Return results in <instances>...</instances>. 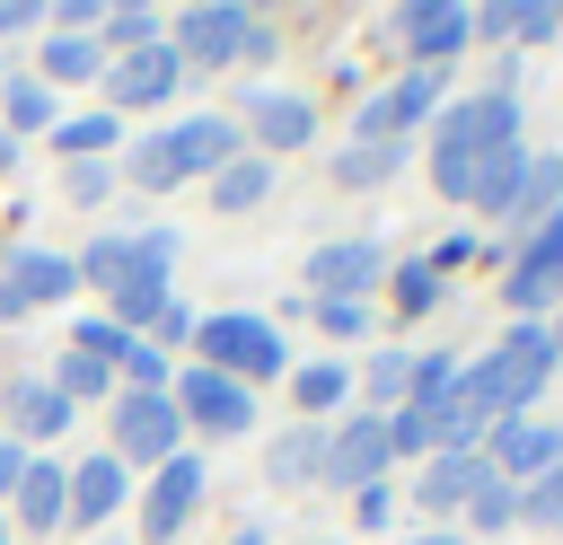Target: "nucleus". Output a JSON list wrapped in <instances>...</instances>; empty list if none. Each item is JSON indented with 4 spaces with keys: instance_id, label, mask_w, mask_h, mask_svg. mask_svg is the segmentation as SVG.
<instances>
[{
    "instance_id": "nucleus-20",
    "label": "nucleus",
    "mask_w": 563,
    "mask_h": 545,
    "mask_svg": "<svg viewBox=\"0 0 563 545\" xmlns=\"http://www.w3.org/2000/svg\"><path fill=\"white\" fill-rule=\"evenodd\" d=\"M466 202H475L484 220H519V202H528V141H519V149H493V158L475 167Z\"/></svg>"
},
{
    "instance_id": "nucleus-43",
    "label": "nucleus",
    "mask_w": 563,
    "mask_h": 545,
    "mask_svg": "<svg viewBox=\"0 0 563 545\" xmlns=\"http://www.w3.org/2000/svg\"><path fill=\"white\" fill-rule=\"evenodd\" d=\"M18 475H26V448L0 431V492H18Z\"/></svg>"
},
{
    "instance_id": "nucleus-30",
    "label": "nucleus",
    "mask_w": 563,
    "mask_h": 545,
    "mask_svg": "<svg viewBox=\"0 0 563 545\" xmlns=\"http://www.w3.org/2000/svg\"><path fill=\"white\" fill-rule=\"evenodd\" d=\"M123 176H132L141 193H176V185H185L176 141H167V132H141V141H132V158H123Z\"/></svg>"
},
{
    "instance_id": "nucleus-26",
    "label": "nucleus",
    "mask_w": 563,
    "mask_h": 545,
    "mask_svg": "<svg viewBox=\"0 0 563 545\" xmlns=\"http://www.w3.org/2000/svg\"><path fill=\"white\" fill-rule=\"evenodd\" d=\"M317 466H325V431L317 422H299V431H282L273 448H264V483H317Z\"/></svg>"
},
{
    "instance_id": "nucleus-10",
    "label": "nucleus",
    "mask_w": 563,
    "mask_h": 545,
    "mask_svg": "<svg viewBox=\"0 0 563 545\" xmlns=\"http://www.w3.org/2000/svg\"><path fill=\"white\" fill-rule=\"evenodd\" d=\"M475 457H484V475H501V483H537V475L563 457V422L510 413V422H493V431L475 440Z\"/></svg>"
},
{
    "instance_id": "nucleus-23",
    "label": "nucleus",
    "mask_w": 563,
    "mask_h": 545,
    "mask_svg": "<svg viewBox=\"0 0 563 545\" xmlns=\"http://www.w3.org/2000/svg\"><path fill=\"white\" fill-rule=\"evenodd\" d=\"M202 193H211V211H255V202L273 193V158L238 149L229 167H211V176H202Z\"/></svg>"
},
{
    "instance_id": "nucleus-19",
    "label": "nucleus",
    "mask_w": 563,
    "mask_h": 545,
    "mask_svg": "<svg viewBox=\"0 0 563 545\" xmlns=\"http://www.w3.org/2000/svg\"><path fill=\"white\" fill-rule=\"evenodd\" d=\"M0 431L26 448V440H53V431H70V404L53 396V378H18L9 396H0Z\"/></svg>"
},
{
    "instance_id": "nucleus-21",
    "label": "nucleus",
    "mask_w": 563,
    "mask_h": 545,
    "mask_svg": "<svg viewBox=\"0 0 563 545\" xmlns=\"http://www.w3.org/2000/svg\"><path fill=\"white\" fill-rule=\"evenodd\" d=\"M484 483V457L475 448H449V457H422L413 475V510H466V492Z\"/></svg>"
},
{
    "instance_id": "nucleus-4",
    "label": "nucleus",
    "mask_w": 563,
    "mask_h": 545,
    "mask_svg": "<svg viewBox=\"0 0 563 545\" xmlns=\"http://www.w3.org/2000/svg\"><path fill=\"white\" fill-rule=\"evenodd\" d=\"M167 404H176L185 431H211V440L255 431V387H238V378H220V369H202V360H185V369L167 378Z\"/></svg>"
},
{
    "instance_id": "nucleus-34",
    "label": "nucleus",
    "mask_w": 563,
    "mask_h": 545,
    "mask_svg": "<svg viewBox=\"0 0 563 545\" xmlns=\"http://www.w3.org/2000/svg\"><path fill=\"white\" fill-rule=\"evenodd\" d=\"M563 202V149H528V202H519V220H545Z\"/></svg>"
},
{
    "instance_id": "nucleus-16",
    "label": "nucleus",
    "mask_w": 563,
    "mask_h": 545,
    "mask_svg": "<svg viewBox=\"0 0 563 545\" xmlns=\"http://www.w3.org/2000/svg\"><path fill=\"white\" fill-rule=\"evenodd\" d=\"M246 114H255V158H282V149H308L317 141V105L299 88H255Z\"/></svg>"
},
{
    "instance_id": "nucleus-28",
    "label": "nucleus",
    "mask_w": 563,
    "mask_h": 545,
    "mask_svg": "<svg viewBox=\"0 0 563 545\" xmlns=\"http://www.w3.org/2000/svg\"><path fill=\"white\" fill-rule=\"evenodd\" d=\"M0 132H53V88L44 79H0Z\"/></svg>"
},
{
    "instance_id": "nucleus-32",
    "label": "nucleus",
    "mask_w": 563,
    "mask_h": 545,
    "mask_svg": "<svg viewBox=\"0 0 563 545\" xmlns=\"http://www.w3.org/2000/svg\"><path fill=\"white\" fill-rule=\"evenodd\" d=\"M114 369H123V378H132V387H141V396H167V378H176V360H167V352H158V343H150V334H132V343H123V360H114Z\"/></svg>"
},
{
    "instance_id": "nucleus-13",
    "label": "nucleus",
    "mask_w": 563,
    "mask_h": 545,
    "mask_svg": "<svg viewBox=\"0 0 563 545\" xmlns=\"http://www.w3.org/2000/svg\"><path fill=\"white\" fill-rule=\"evenodd\" d=\"M70 281H79L70 255H53V246H9V255H0V316L53 308V299H70Z\"/></svg>"
},
{
    "instance_id": "nucleus-44",
    "label": "nucleus",
    "mask_w": 563,
    "mask_h": 545,
    "mask_svg": "<svg viewBox=\"0 0 563 545\" xmlns=\"http://www.w3.org/2000/svg\"><path fill=\"white\" fill-rule=\"evenodd\" d=\"M545 343H554V360H563V308H554V325H545Z\"/></svg>"
},
{
    "instance_id": "nucleus-29",
    "label": "nucleus",
    "mask_w": 563,
    "mask_h": 545,
    "mask_svg": "<svg viewBox=\"0 0 563 545\" xmlns=\"http://www.w3.org/2000/svg\"><path fill=\"white\" fill-rule=\"evenodd\" d=\"M114 132H123L114 114H53V132H44V141H53V149H62V167H70V158H106V149H114Z\"/></svg>"
},
{
    "instance_id": "nucleus-12",
    "label": "nucleus",
    "mask_w": 563,
    "mask_h": 545,
    "mask_svg": "<svg viewBox=\"0 0 563 545\" xmlns=\"http://www.w3.org/2000/svg\"><path fill=\"white\" fill-rule=\"evenodd\" d=\"M194 501H202V466L176 448V457L150 466V483H141V545H176L185 519H194Z\"/></svg>"
},
{
    "instance_id": "nucleus-9",
    "label": "nucleus",
    "mask_w": 563,
    "mask_h": 545,
    "mask_svg": "<svg viewBox=\"0 0 563 545\" xmlns=\"http://www.w3.org/2000/svg\"><path fill=\"white\" fill-rule=\"evenodd\" d=\"M396 466V448H387V413H343L334 431H325V466H317V483H334V492H369L378 475Z\"/></svg>"
},
{
    "instance_id": "nucleus-36",
    "label": "nucleus",
    "mask_w": 563,
    "mask_h": 545,
    "mask_svg": "<svg viewBox=\"0 0 563 545\" xmlns=\"http://www.w3.org/2000/svg\"><path fill=\"white\" fill-rule=\"evenodd\" d=\"M519 519H528V527H563V457H554L537 483H519Z\"/></svg>"
},
{
    "instance_id": "nucleus-47",
    "label": "nucleus",
    "mask_w": 563,
    "mask_h": 545,
    "mask_svg": "<svg viewBox=\"0 0 563 545\" xmlns=\"http://www.w3.org/2000/svg\"><path fill=\"white\" fill-rule=\"evenodd\" d=\"M0 545H9V527H0Z\"/></svg>"
},
{
    "instance_id": "nucleus-42",
    "label": "nucleus",
    "mask_w": 563,
    "mask_h": 545,
    "mask_svg": "<svg viewBox=\"0 0 563 545\" xmlns=\"http://www.w3.org/2000/svg\"><path fill=\"white\" fill-rule=\"evenodd\" d=\"M26 26H44V9L35 0H0V35H26Z\"/></svg>"
},
{
    "instance_id": "nucleus-27",
    "label": "nucleus",
    "mask_w": 563,
    "mask_h": 545,
    "mask_svg": "<svg viewBox=\"0 0 563 545\" xmlns=\"http://www.w3.org/2000/svg\"><path fill=\"white\" fill-rule=\"evenodd\" d=\"M290 404H299L308 422L343 413V404H352V369H343V360H308V369H290Z\"/></svg>"
},
{
    "instance_id": "nucleus-15",
    "label": "nucleus",
    "mask_w": 563,
    "mask_h": 545,
    "mask_svg": "<svg viewBox=\"0 0 563 545\" xmlns=\"http://www.w3.org/2000/svg\"><path fill=\"white\" fill-rule=\"evenodd\" d=\"M396 35H405V53H413V70H449L475 35H466V9L457 0H413V9H396Z\"/></svg>"
},
{
    "instance_id": "nucleus-2",
    "label": "nucleus",
    "mask_w": 563,
    "mask_h": 545,
    "mask_svg": "<svg viewBox=\"0 0 563 545\" xmlns=\"http://www.w3.org/2000/svg\"><path fill=\"white\" fill-rule=\"evenodd\" d=\"M493 149H519V97L510 88H484V97L440 105L431 114V193L466 202V185H475V167Z\"/></svg>"
},
{
    "instance_id": "nucleus-33",
    "label": "nucleus",
    "mask_w": 563,
    "mask_h": 545,
    "mask_svg": "<svg viewBox=\"0 0 563 545\" xmlns=\"http://www.w3.org/2000/svg\"><path fill=\"white\" fill-rule=\"evenodd\" d=\"M466 519H475L484 536H501V527L519 519V483H501V475H484V483L466 492Z\"/></svg>"
},
{
    "instance_id": "nucleus-25",
    "label": "nucleus",
    "mask_w": 563,
    "mask_h": 545,
    "mask_svg": "<svg viewBox=\"0 0 563 545\" xmlns=\"http://www.w3.org/2000/svg\"><path fill=\"white\" fill-rule=\"evenodd\" d=\"M396 167H405V141H343L325 176H334L343 193H369V185H387Z\"/></svg>"
},
{
    "instance_id": "nucleus-46",
    "label": "nucleus",
    "mask_w": 563,
    "mask_h": 545,
    "mask_svg": "<svg viewBox=\"0 0 563 545\" xmlns=\"http://www.w3.org/2000/svg\"><path fill=\"white\" fill-rule=\"evenodd\" d=\"M9 158H18V141H9V132H0V167H9Z\"/></svg>"
},
{
    "instance_id": "nucleus-40",
    "label": "nucleus",
    "mask_w": 563,
    "mask_h": 545,
    "mask_svg": "<svg viewBox=\"0 0 563 545\" xmlns=\"http://www.w3.org/2000/svg\"><path fill=\"white\" fill-rule=\"evenodd\" d=\"M510 35L519 44H545V35H563V9L554 0H510Z\"/></svg>"
},
{
    "instance_id": "nucleus-37",
    "label": "nucleus",
    "mask_w": 563,
    "mask_h": 545,
    "mask_svg": "<svg viewBox=\"0 0 563 545\" xmlns=\"http://www.w3.org/2000/svg\"><path fill=\"white\" fill-rule=\"evenodd\" d=\"M62 193H70L79 211H97V202L114 193V167H106V158H70V167H62Z\"/></svg>"
},
{
    "instance_id": "nucleus-22",
    "label": "nucleus",
    "mask_w": 563,
    "mask_h": 545,
    "mask_svg": "<svg viewBox=\"0 0 563 545\" xmlns=\"http://www.w3.org/2000/svg\"><path fill=\"white\" fill-rule=\"evenodd\" d=\"M62 483H70V466H62V457H26L18 492H9L18 527H62Z\"/></svg>"
},
{
    "instance_id": "nucleus-24",
    "label": "nucleus",
    "mask_w": 563,
    "mask_h": 545,
    "mask_svg": "<svg viewBox=\"0 0 563 545\" xmlns=\"http://www.w3.org/2000/svg\"><path fill=\"white\" fill-rule=\"evenodd\" d=\"M35 62H44V70H35L44 88H53V79H70V88H79V79H106V35H62V26H53Z\"/></svg>"
},
{
    "instance_id": "nucleus-5",
    "label": "nucleus",
    "mask_w": 563,
    "mask_h": 545,
    "mask_svg": "<svg viewBox=\"0 0 563 545\" xmlns=\"http://www.w3.org/2000/svg\"><path fill=\"white\" fill-rule=\"evenodd\" d=\"M501 299L510 308H563V202L545 211V220H528V237L510 246V264H501Z\"/></svg>"
},
{
    "instance_id": "nucleus-35",
    "label": "nucleus",
    "mask_w": 563,
    "mask_h": 545,
    "mask_svg": "<svg viewBox=\"0 0 563 545\" xmlns=\"http://www.w3.org/2000/svg\"><path fill=\"white\" fill-rule=\"evenodd\" d=\"M97 35H106V53H132V44H158V35H167V18H158V9H106V26H97Z\"/></svg>"
},
{
    "instance_id": "nucleus-11",
    "label": "nucleus",
    "mask_w": 563,
    "mask_h": 545,
    "mask_svg": "<svg viewBox=\"0 0 563 545\" xmlns=\"http://www.w3.org/2000/svg\"><path fill=\"white\" fill-rule=\"evenodd\" d=\"M176 440H185V422H176L167 396H141V387L114 396V457H123V475H132V466H167Z\"/></svg>"
},
{
    "instance_id": "nucleus-39",
    "label": "nucleus",
    "mask_w": 563,
    "mask_h": 545,
    "mask_svg": "<svg viewBox=\"0 0 563 545\" xmlns=\"http://www.w3.org/2000/svg\"><path fill=\"white\" fill-rule=\"evenodd\" d=\"M317 308V325L334 334V343H352V334H369V299H308Z\"/></svg>"
},
{
    "instance_id": "nucleus-18",
    "label": "nucleus",
    "mask_w": 563,
    "mask_h": 545,
    "mask_svg": "<svg viewBox=\"0 0 563 545\" xmlns=\"http://www.w3.org/2000/svg\"><path fill=\"white\" fill-rule=\"evenodd\" d=\"M167 141H176L185 185H202L211 167H229V158H238V123H229V114H185V123H167Z\"/></svg>"
},
{
    "instance_id": "nucleus-6",
    "label": "nucleus",
    "mask_w": 563,
    "mask_h": 545,
    "mask_svg": "<svg viewBox=\"0 0 563 545\" xmlns=\"http://www.w3.org/2000/svg\"><path fill=\"white\" fill-rule=\"evenodd\" d=\"M246 35H255V9H238V0H194V9H176V26H167V44H176L185 70L246 62Z\"/></svg>"
},
{
    "instance_id": "nucleus-31",
    "label": "nucleus",
    "mask_w": 563,
    "mask_h": 545,
    "mask_svg": "<svg viewBox=\"0 0 563 545\" xmlns=\"http://www.w3.org/2000/svg\"><path fill=\"white\" fill-rule=\"evenodd\" d=\"M53 396L79 413L88 396H114V369H106V360H88V352H62V360H53Z\"/></svg>"
},
{
    "instance_id": "nucleus-7",
    "label": "nucleus",
    "mask_w": 563,
    "mask_h": 545,
    "mask_svg": "<svg viewBox=\"0 0 563 545\" xmlns=\"http://www.w3.org/2000/svg\"><path fill=\"white\" fill-rule=\"evenodd\" d=\"M176 79H185V62H176V44L158 35V44H132V53H106V114L123 123V114H158L167 97H176Z\"/></svg>"
},
{
    "instance_id": "nucleus-45",
    "label": "nucleus",
    "mask_w": 563,
    "mask_h": 545,
    "mask_svg": "<svg viewBox=\"0 0 563 545\" xmlns=\"http://www.w3.org/2000/svg\"><path fill=\"white\" fill-rule=\"evenodd\" d=\"M229 545H264V527H238V536H229Z\"/></svg>"
},
{
    "instance_id": "nucleus-1",
    "label": "nucleus",
    "mask_w": 563,
    "mask_h": 545,
    "mask_svg": "<svg viewBox=\"0 0 563 545\" xmlns=\"http://www.w3.org/2000/svg\"><path fill=\"white\" fill-rule=\"evenodd\" d=\"M70 264H79V281H97V290H106V316H114L123 334L158 325V308L176 299V229L97 237V246H79Z\"/></svg>"
},
{
    "instance_id": "nucleus-17",
    "label": "nucleus",
    "mask_w": 563,
    "mask_h": 545,
    "mask_svg": "<svg viewBox=\"0 0 563 545\" xmlns=\"http://www.w3.org/2000/svg\"><path fill=\"white\" fill-rule=\"evenodd\" d=\"M378 272H387V255H378L369 237H334V246L308 255V290H317V299H369Z\"/></svg>"
},
{
    "instance_id": "nucleus-8",
    "label": "nucleus",
    "mask_w": 563,
    "mask_h": 545,
    "mask_svg": "<svg viewBox=\"0 0 563 545\" xmlns=\"http://www.w3.org/2000/svg\"><path fill=\"white\" fill-rule=\"evenodd\" d=\"M440 105H449L440 70H405V79H387V88L352 114V141H405V149H413V132H422Z\"/></svg>"
},
{
    "instance_id": "nucleus-41",
    "label": "nucleus",
    "mask_w": 563,
    "mask_h": 545,
    "mask_svg": "<svg viewBox=\"0 0 563 545\" xmlns=\"http://www.w3.org/2000/svg\"><path fill=\"white\" fill-rule=\"evenodd\" d=\"M150 334H158V343H194V308H176V299H167V308H158V325H150Z\"/></svg>"
},
{
    "instance_id": "nucleus-14",
    "label": "nucleus",
    "mask_w": 563,
    "mask_h": 545,
    "mask_svg": "<svg viewBox=\"0 0 563 545\" xmlns=\"http://www.w3.org/2000/svg\"><path fill=\"white\" fill-rule=\"evenodd\" d=\"M123 492H132V475H123V457H114V448L70 457V483H62V527H106V519L123 510Z\"/></svg>"
},
{
    "instance_id": "nucleus-38",
    "label": "nucleus",
    "mask_w": 563,
    "mask_h": 545,
    "mask_svg": "<svg viewBox=\"0 0 563 545\" xmlns=\"http://www.w3.org/2000/svg\"><path fill=\"white\" fill-rule=\"evenodd\" d=\"M387 281H396V308H405V316L440 308V272H431V264H387Z\"/></svg>"
},
{
    "instance_id": "nucleus-3",
    "label": "nucleus",
    "mask_w": 563,
    "mask_h": 545,
    "mask_svg": "<svg viewBox=\"0 0 563 545\" xmlns=\"http://www.w3.org/2000/svg\"><path fill=\"white\" fill-rule=\"evenodd\" d=\"M194 360H202V369H220V378H238V387H264V378H282V369H290V360H282V325H273V316H255V308L194 316Z\"/></svg>"
}]
</instances>
